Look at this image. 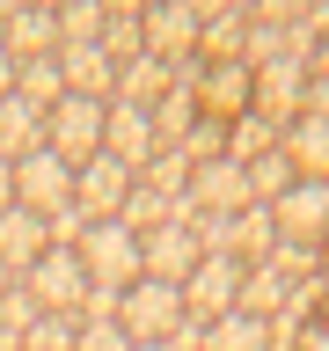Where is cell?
I'll return each mask as SVG.
<instances>
[{"instance_id":"6da1fadb","label":"cell","mask_w":329,"mask_h":351,"mask_svg":"<svg viewBox=\"0 0 329 351\" xmlns=\"http://www.w3.org/2000/svg\"><path fill=\"white\" fill-rule=\"evenodd\" d=\"M307 73H315V44H300L293 37V51H285V59H271V66H256V73H249V110H256V117H271V125H293V117H300V103H307Z\"/></svg>"},{"instance_id":"7a4b0ae2","label":"cell","mask_w":329,"mask_h":351,"mask_svg":"<svg viewBox=\"0 0 329 351\" xmlns=\"http://www.w3.org/2000/svg\"><path fill=\"white\" fill-rule=\"evenodd\" d=\"M183 322H191V315H183V285H161V278H139V285H125L117 329H125L132 344H169V337H175Z\"/></svg>"},{"instance_id":"3957f363","label":"cell","mask_w":329,"mask_h":351,"mask_svg":"<svg viewBox=\"0 0 329 351\" xmlns=\"http://www.w3.org/2000/svg\"><path fill=\"white\" fill-rule=\"evenodd\" d=\"M81 271L88 285H110V293H125V285H139V234H132L125 219H95L81 234Z\"/></svg>"},{"instance_id":"277c9868","label":"cell","mask_w":329,"mask_h":351,"mask_svg":"<svg viewBox=\"0 0 329 351\" xmlns=\"http://www.w3.org/2000/svg\"><path fill=\"white\" fill-rule=\"evenodd\" d=\"M191 197H183V213L169 219V227H154V234H139V278H161V285H183L205 263V249H197V227H191Z\"/></svg>"},{"instance_id":"5b68a950","label":"cell","mask_w":329,"mask_h":351,"mask_svg":"<svg viewBox=\"0 0 329 351\" xmlns=\"http://www.w3.org/2000/svg\"><path fill=\"white\" fill-rule=\"evenodd\" d=\"M103 110L110 103H88V95H59V110H44V147L59 154L66 169H81L103 154Z\"/></svg>"},{"instance_id":"8992f818","label":"cell","mask_w":329,"mask_h":351,"mask_svg":"<svg viewBox=\"0 0 329 351\" xmlns=\"http://www.w3.org/2000/svg\"><path fill=\"white\" fill-rule=\"evenodd\" d=\"M139 44H147L154 59H169L175 73L197 66V8L191 0H154V8H139Z\"/></svg>"},{"instance_id":"52a82bcc","label":"cell","mask_w":329,"mask_h":351,"mask_svg":"<svg viewBox=\"0 0 329 351\" xmlns=\"http://www.w3.org/2000/svg\"><path fill=\"white\" fill-rule=\"evenodd\" d=\"M15 285L44 307V315H73V307H81V293H88V271H81V256H73V249H44V256L29 263Z\"/></svg>"},{"instance_id":"ba28073f","label":"cell","mask_w":329,"mask_h":351,"mask_svg":"<svg viewBox=\"0 0 329 351\" xmlns=\"http://www.w3.org/2000/svg\"><path fill=\"white\" fill-rule=\"evenodd\" d=\"M241 271H249V263H234V256H205L191 278H183V315H191L197 329L219 322V315H234L241 307Z\"/></svg>"},{"instance_id":"9c48e42d","label":"cell","mask_w":329,"mask_h":351,"mask_svg":"<svg viewBox=\"0 0 329 351\" xmlns=\"http://www.w3.org/2000/svg\"><path fill=\"white\" fill-rule=\"evenodd\" d=\"M15 205L37 213V219H51L59 205H73V169H66L51 147H37L29 161H15Z\"/></svg>"},{"instance_id":"30bf717a","label":"cell","mask_w":329,"mask_h":351,"mask_svg":"<svg viewBox=\"0 0 329 351\" xmlns=\"http://www.w3.org/2000/svg\"><path fill=\"white\" fill-rule=\"evenodd\" d=\"M271 219H278V241H300V249L322 256L329 249V183H293L271 205Z\"/></svg>"},{"instance_id":"8fae6325","label":"cell","mask_w":329,"mask_h":351,"mask_svg":"<svg viewBox=\"0 0 329 351\" xmlns=\"http://www.w3.org/2000/svg\"><path fill=\"white\" fill-rule=\"evenodd\" d=\"M132 183H139V176H132L125 161L95 154V161L73 169V205H81L88 219H117V213H125V197H132Z\"/></svg>"},{"instance_id":"7c38bea8","label":"cell","mask_w":329,"mask_h":351,"mask_svg":"<svg viewBox=\"0 0 329 351\" xmlns=\"http://www.w3.org/2000/svg\"><path fill=\"white\" fill-rule=\"evenodd\" d=\"M103 154H110V161H125V169L139 176L154 154H161L154 117H147V110H132V103H110V110H103Z\"/></svg>"},{"instance_id":"4fadbf2b","label":"cell","mask_w":329,"mask_h":351,"mask_svg":"<svg viewBox=\"0 0 329 351\" xmlns=\"http://www.w3.org/2000/svg\"><path fill=\"white\" fill-rule=\"evenodd\" d=\"M249 66L241 59H227V66H205L197 59V81H191V95H197V110H205V117H219V125H234L241 110H249Z\"/></svg>"},{"instance_id":"5bb4252c","label":"cell","mask_w":329,"mask_h":351,"mask_svg":"<svg viewBox=\"0 0 329 351\" xmlns=\"http://www.w3.org/2000/svg\"><path fill=\"white\" fill-rule=\"evenodd\" d=\"M241 44H249V8H241V0H212V8H197V59H205V66L241 59Z\"/></svg>"},{"instance_id":"9a60e30c","label":"cell","mask_w":329,"mask_h":351,"mask_svg":"<svg viewBox=\"0 0 329 351\" xmlns=\"http://www.w3.org/2000/svg\"><path fill=\"white\" fill-rule=\"evenodd\" d=\"M51 59H59V73H66V95H88V103H110V95H117V66H110L103 44H59Z\"/></svg>"},{"instance_id":"2e32d148","label":"cell","mask_w":329,"mask_h":351,"mask_svg":"<svg viewBox=\"0 0 329 351\" xmlns=\"http://www.w3.org/2000/svg\"><path fill=\"white\" fill-rule=\"evenodd\" d=\"M0 44H8V59H51L59 51V22L51 8H0Z\"/></svg>"},{"instance_id":"e0dca14e","label":"cell","mask_w":329,"mask_h":351,"mask_svg":"<svg viewBox=\"0 0 329 351\" xmlns=\"http://www.w3.org/2000/svg\"><path fill=\"white\" fill-rule=\"evenodd\" d=\"M183 197H191V213H241V205H249V176L219 154V161L191 169V191H183Z\"/></svg>"},{"instance_id":"ac0fdd59","label":"cell","mask_w":329,"mask_h":351,"mask_svg":"<svg viewBox=\"0 0 329 351\" xmlns=\"http://www.w3.org/2000/svg\"><path fill=\"white\" fill-rule=\"evenodd\" d=\"M278 147H285L300 183H329V117H293L278 132Z\"/></svg>"},{"instance_id":"d6986e66","label":"cell","mask_w":329,"mask_h":351,"mask_svg":"<svg viewBox=\"0 0 329 351\" xmlns=\"http://www.w3.org/2000/svg\"><path fill=\"white\" fill-rule=\"evenodd\" d=\"M44 147V110H29L22 95H0V161L15 169Z\"/></svg>"},{"instance_id":"ffe728a7","label":"cell","mask_w":329,"mask_h":351,"mask_svg":"<svg viewBox=\"0 0 329 351\" xmlns=\"http://www.w3.org/2000/svg\"><path fill=\"white\" fill-rule=\"evenodd\" d=\"M44 249H51V241H44V219H37V213H22V205H8V213H0V263L22 278V271H29Z\"/></svg>"},{"instance_id":"44dd1931","label":"cell","mask_w":329,"mask_h":351,"mask_svg":"<svg viewBox=\"0 0 329 351\" xmlns=\"http://www.w3.org/2000/svg\"><path fill=\"white\" fill-rule=\"evenodd\" d=\"M293 293H300V278H285L278 263H249L241 271V315H256V322H271Z\"/></svg>"},{"instance_id":"7402d4cb","label":"cell","mask_w":329,"mask_h":351,"mask_svg":"<svg viewBox=\"0 0 329 351\" xmlns=\"http://www.w3.org/2000/svg\"><path fill=\"white\" fill-rule=\"evenodd\" d=\"M197 351H271V322H256V315H219V322H205V337H197Z\"/></svg>"},{"instance_id":"603a6c76","label":"cell","mask_w":329,"mask_h":351,"mask_svg":"<svg viewBox=\"0 0 329 351\" xmlns=\"http://www.w3.org/2000/svg\"><path fill=\"white\" fill-rule=\"evenodd\" d=\"M263 154H278V125H271V117H256V110H241L234 125H227V161H234V169H249V161H263Z\"/></svg>"},{"instance_id":"cb8c5ba5","label":"cell","mask_w":329,"mask_h":351,"mask_svg":"<svg viewBox=\"0 0 329 351\" xmlns=\"http://www.w3.org/2000/svg\"><path fill=\"white\" fill-rule=\"evenodd\" d=\"M278 249V219H271V205H241L234 213V263H263Z\"/></svg>"},{"instance_id":"d4e9b609","label":"cell","mask_w":329,"mask_h":351,"mask_svg":"<svg viewBox=\"0 0 329 351\" xmlns=\"http://www.w3.org/2000/svg\"><path fill=\"white\" fill-rule=\"evenodd\" d=\"M147 117H154V139H161V147H183V132L197 125V95H191V81H175L169 95L147 110Z\"/></svg>"},{"instance_id":"484cf974","label":"cell","mask_w":329,"mask_h":351,"mask_svg":"<svg viewBox=\"0 0 329 351\" xmlns=\"http://www.w3.org/2000/svg\"><path fill=\"white\" fill-rule=\"evenodd\" d=\"M15 95H22L29 110H59V95H66L59 59H22V66H15Z\"/></svg>"},{"instance_id":"4316f807","label":"cell","mask_w":329,"mask_h":351,"mask_svg":"<svg viewBox=\"0 0 329 351\" xmlns=\"http://www.w3.org/2000/svg\"><path fill=\"white\" fill-rule=\"evenodd\" d=\"M175 213H183V197H161L154 183H132V197H125V213H117V219H125L132 234H154V227H169Z\"/></svg>"},{"instance_id":"83f0119b","label":"cell","mask_w":329,"mask_h":351,"mask_svg":"<svg viewBox=\"0 0 329 351\" xmlns=\"http://www.w3.org/2000/svg\"><path fill=\"white\" fill-rule=\"evenodd\" d=\"M241 176H249V205H278V197L300 183V176H293V161H285V147H278V154H263V161H249Z\"/></svg>"},{"instance_id":"f1b7e54d","label":"cell","mask_w":329,"mask_h":351,"mask_svg":"<svg viewBox=\"0 0 329 351\" xmlns=\"http://www.w3.org/2000/svg\"><path fill=\"white\" fill-rule=\"evenodd\" d=\"M110 51V66H132L147 44H139V8H103V37H95Z\"/></svg>"},{"instance_id":"f546056e","label":"cell","mask_w":329,"mask_h":351,"mask_svg":"<svg viewBox=\"0 0 329 351\" xmlns=\"http://www.w3.org/2000/svg\"><path fill=\"white\" fill-rule=\"evenodd\" d=\"M51 22H59V44H95L103 37V0H66V8H51Z\"/></svg>"},{"instance_id":"4dcf8cb0","label":"cell","mask_w":329,"mask_h":351,"mask_svg":"<svg viewBox=\"0 0 329 351\" xmlns=\"http://www.w3.org/2000/svg\"><path fill=\"white\" fill-rule=\"evenodd\" d=\"M139 183H154L161 197H183V191H191V154H183V147H161L147 169H139Z\"/></svg>"},{"instance_id":"1f68e13d","label":"cell","mask_w":329,"mask_h":351,"mask_svg":"<svg viewBox=\"0 0 329 351\" xmlns=\"http://www.w3.org/2000/svg\"><path fill=\"white\" fill-rule=\"evenodd\" d=\"M73 344H81V322L73 315H37L29 337H22V351H73Z\"/></svg>"},{"instance_id":"d6a6232c","label":"cell","mask_w":329,"mask_h":351,"mask_svg":"<svg viewBox=\"0 0 329 351\" xmlns=\"http://www.w3.org/2000/svg\"><path fill=\"white\" fill-rule=\"evenodd\" d=\"M183 154H191V169H205V161H219V154H227V125L197 110V125L183 132Z\"/></svg>"},{"instance_id":"836d02e7","label":"cell","mask_w":329,"mask_h":351,"mask_svg":"<svg viewBox=\"0 0 329 351\" xmlns=\"http://www.w3.org/2000/svg\"><path fill=\"white\" fill-rule=\"evenodd\" d=\"M37 315H44V307L29 300L22 285H8V293H0V329H8L15 344H22V337H29V322H37Z\"/></svg>"},{"instance_id":"e575fe53","label":"cell","mask_w":329,"mask_h":351,"mask_svg":"<svg viewBox=\"0 0 329 351\" xmlns=\"http://www.w3.org/2000/svg\"><path fill=\"white\" fill-rule=\"evenodd\" d=\"M88 227H95V219L81 213V205H59V213L44 219V241H51V249H81V234Z\"/></svg>"},{"instance_id":"d590c367","label":"cell","mask_w":329,"mask_h":351,"mask_svg":"<svg viewBox=\"0 0 329 351\" xmlns=\"http://www.w3.org/2000/svg\"><path fill=\"white\" fill-rule=\"evenodd\" d=\"M73 351H132V337L117 322H103V329H81V344H73Z\"/></svg>"},{"instance_id":"8d00e7d4","label":"cell","mask_w":329,"mask_h":351,"mask_svg":"<svg viewBox=\"0 0 329 351\" xmlns=\"http://www.w3.org/2000/svg\"><path fill=\"white\" fill-rule=\"evenodd\" d=\"M300 117H329V81H322V73H307V103H300Z\"/></svg>"},{"instance_id":"74e56055","label":"cell","mask_w":329,"mask_h":351,"mask_svg":"<svg viewBox=\"0 0 329 351\" xmlns=\"http://www.w3.org/2000/svg\"><path fill=\"white\" fill-rule=\"evenodd\" d=\"M293 351H329V315H315V322L300 329V344H293Z\"/></svg>"},{"instance_id":"f35d334b","label":"cell","mask_w":329,"mask_h":351,"mask_svg":"<svg viewBox=\"0 0 329 351\" xmlns=\"http://www.w3.org/2000/svg\"><path fill=\"white\" fill-rule=\"evenodd\" d=\"M8 205H15V169L0 161V213H8Z\"/></svg>"},{"instance_id":"ab89813d","label":"cell","mask_w":329,"mask_h":351,"mask_svg":"<svg viewBox=\"0 0 329 351\" xmlns=\"http://www.w3.org/2000/svg\"><path fill=\"white\" fill-rule=\"evenodd\" d=\"M0 95H15V59H8V44H0Z\"/></svg>"},{"instance_id":"60d3db41","label":"cell","mask_w":329,"mask_h":351,"mask_svg":"<svg viewBox=\"0 0 329 351\" xmlns=\"http://www.w3.org/2000/svg\"><path fill=\"white\" fill-rule=\"evenodd\" d=\"M315 73H322V81H329V37L315 44Z\"/></svg>"},{"instance_id":"b9f144b4","label":"cell","mask_w":329,"mask_h":351,"mask_svg":"<svg viewBox=\"0 0 329 351\" xmlns=\"http://www.w3.org/2000/svg\"><path fill=\"white\" fill-rule=\"evenodd\" d=\"M8 285H15V271H8V263H0V293H8Z\"/></svg>"}]
</instances>
